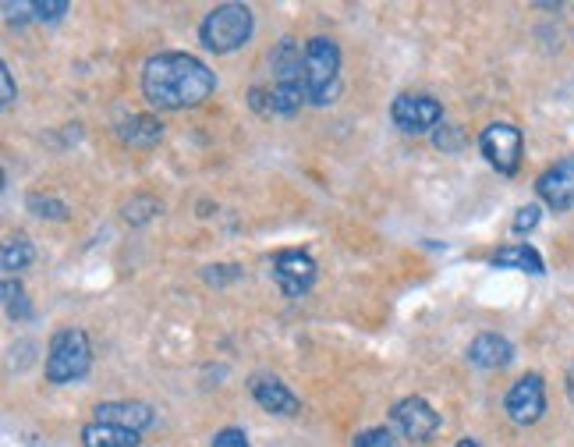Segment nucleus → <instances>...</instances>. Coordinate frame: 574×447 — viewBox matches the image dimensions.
Returning <instances> with one entry per match:
<instances>
[{
	"label": "nucleus",
	"instance_id": "obj_1",
	"mask_svg": "<svg viewBox=\"0 0 574 447\" xmlns=\"http://www.w3.org/2000/svg\"><path fill=\"white\" fill-rule=\"evenodd\" d=\"M216 89V75L206 60L181 51L153 54L143 68V92L157 111H192L203 107Z\"/></svg>",
	"mask_w": 574,
	"mask_h": 447
},
{
	"label": "nucleus",
	"instance_id": "obj_2",
	"mask_svg": "<svg viewBox=\"0 0 574 447\" xmlns=\"http://www.w3.org/2000/svg\"><path fill=\"white\" fill-rule=\"evenodd\" d=\"M340 89V46L327 36L305 43V97L313 107H330Z\"/></svg>",
	"mask_w": 574,
	"mask_h": 447
},
{
	"label": "nucleus",
	"instance_id": "obj_3",
	"mask_svg": "<svg viewBox=\"0 0 574 447\" xmlns=\"http://www.w3.org/2000/svg\"><path fill=\"white\" fill-rule=\"evenodd\" d=\"M252 29H256L252 8L248 4H221L206 14L203 25H199V40H203L210 54H235L252 40Z\"/></svg>",
	"mask_w": 574,
	"mask_h": 447
},
{
	"label": "nucleus",
	"instance_id": "obj_4",
	"mask_svg": "<svg viewBox=\"0 0 574 447\" xmlns=\"http://www.w3.org/2000/svg\"><path fill=\"white\" fill-rule=\"evenodd\" d=\"M92 366V348L89 337L79 327H65L50 337V348H46V366L43 373L50 383H71L82 380Z\"/></svg>",
	"mask_w": 574,
	"mask_h": 447
},
{
	"label": "nucleus",
	"instance_id": "obj_5",
	"mask_svg": "<svg viewBox=\"0 0 574 447\" xmlns=\"http://www.w3.org/2000/svg\"><path fill=\"white\" fill-rule=\"evenodd\" d=\"M479 149H483V157L489 160L496 175L515 178L521 171L525 138L515 125H507V121H496V125H489L483 135H479Z\"/></svg>",
	"mask_w": 574,
	"mask_h": 447
},
{
	"label": "nucleus",
	"instance_id": "obj_6",
	"mask_svg": "<svg viewBox=\"0 0 574 447\" xmlns=\"http://www.w3.org/2000/svg\"><path fill=\"white\" fill-rule=\"evenodd\" d=\"M391 121L405 135H426L443 121V103L426 92H401L391 103Z\"/></svg>",
	"mask_w": 574,
	"mask_h": 447
},
{
	"label": "nucleus",
	"instance_id": "obj_7",
	"mask_svg": "<svg viewBox=\"0 0 574 447\" xmlns=\"http://www.w3.org/2000/svg\"><path fill=\"white\" fill-rule=\"evenodd\" d=\"M391 420L401 429V437L412 440V444H429L432 437L440 434V415L432 409L426 398H401V402L391 409Z\"/></svg>",
	"mask_w": 574,
	"mask_h": 447
},
{
	"label": "nucleus",
	"instance_id": "obj_8",
	"mask_svg": "<svg viewBox=\"0 0 574 447\" xmlns=\"http://www.w3.org/2000/svg\"><path fill=\"white\" fill-rule=\"evenodd\" d=\"M316 277H319V267H316V259L308 256V253H302V249L277 253V259H273V281H277V288H281L284 299H302L305 291L316 284Z\"/></svg>",
	"mask_w": 574,
	"mask_h": 447
},
{
	"label": "nucleus",
	"instance_id": "obj_9",
	"mask_svg": "<svg viewBox=\"0 0 574 447\" xmlns=\"http://www.w3.org/2000/svg\"><path fill=\"white\" fill-rule=\"evenodd\" d=\"M504 409L510 415V423L518 426H536L547 415V383L539 373H525L515 388L507 391Z\"/></svg>",
	"mask_w": 574,
	"mask_h": 447
},
{
	"label": "nucleus",
	"instance_id": "obj_10",
	"mask_svg": "<svg viewBox=\"0 0 574 447\" xmlns=\"http://www.w3.org/2000/svg\"><path fill=\"white\" fill-rule=\"evenodd\" d=\"M536 192L550 210H556V213L571 210L574 206V157H564L553 167H547L536 181Z\"/></svg>",
	"mask_w": 574,
	"mask_h": 447
},
{
	"label": "nucleus",
	"instance_id": "obj_11",
	"mask_svg": "<svg viewBox=\"0 0 574 447\" xmlns=\"http://www.w3.org/2000/svg\"><path fill=\"white\" fill-rule=\"evenodd\" d=\"M252 398H256V405L262 412H270V415H284V420H291V415H299L302 412V402H299V394H294L284 380H277V377H256L252 380Z\"/></svg>",
	"mask_w": 574,
	"mask_h": 447
},
{
	"label": "nucleus",
	"instance_id": "obj_12",
	"mask_svg": "<svg viewBox=\"0 0 574 447\" xmlns=\"http://www.w3.org/2000/svg\"><path fill=\"white\" fill-rule=\"evenodd\" d=\"M92 415H97V423L124 426V429H135V434H143V429L157 423V409L146 402H103Z\"/></svg>",
	"mask_w": 574,
	"mask_h": 447
},
{
	"label": "nucleus",
	"instance_id": "obj_13",
	"mask_svg": "<svg viewBox=\"0 0 574 447\" xmlns=\"http://www.w3.org/2000/svg\"><path fill=\"white\" fill-rule=\"evenodd\" d=\"M510 359H515V345H510L504 334L486 331L469 345V362L475 369H504L510 366Z\"/></svg>",
	"mask_w": 574,
	"mask_h": 447
},
{
	"label": "nucleus",
	"instance_id": "obj_14",
	"mask_svg": "<svg viewBox=\"0 0 574 447\" xmlns=\"http://www.w3.org/2000/svg\"><path fill=\"white\" fill-rule=\"evenodd\" d=\"M117 138L132 149H149L164 138V121L153 114H132L117 125Z\"/></svg>",
	"mask_w": 574,
	"mask_h": 447
},
{
	"label": "nucleus",
	"instance_id": "obj_15",
	"mask_svg": "<svg viewBox=\"0 0 574 447\" xmlns=\"http://www.w3.org/2000/svg\"><path fill=\"white\" fill-rule=\"evenodd\" d=\"M493 267L500 270H521V273H532V277H542L547 273V264H542V256L536 245H504V249H496L489 256Z\"/></svg>",
	"mask_w": 574,
	"mask_h": 447
},
{
	"label": "nucleus",
	"instance_id": "obj_16",
	"mask_svg": "<svg viewBox=\"0 0 574 447\" xmlns=\"http://www.w3.org/2000/svg\"><path fill=\"white\" fill-rule=\"evenodd\" d=\"M82 447H138V434L111 423H89L82 426Z\"/></svg>",
	"mask_w": 574,
	"mask_h": 447
},
{
	"label": "nucleus",
	"instance_id": "obj_17",
	"mask_svg": "<svg viewBox=\"0 0 574 447\" xmlns=\"http://www.w3.org/2000/svg\"><path fill=\"white\" fill-rule=\"evenodd\" d=\"M36 259V249H33V242H29L25 235L19 238H8L4 242V253H0V267H4V273H19L25 270L29 264Z\"/></svg>",
	"mask_w": 574,
	"mask_h": 447
},
{
	"label": "nucleus",
	"instance_id": "obj_18",
	"mask_svg": "<svg viewBox=\"0 0 574 447\" xmlns=\"http://www.w3.org/2000/svg\"><path fill=\"white\" fill-rule=\"evenodd\" d=\"M4 310L11 320H33V305H29L22 281H14V277H4Z\"/></svg>",
	"mask_w": 574,
	"mask_h": 447
},
{
	"label": "nucleus",
	"instance_id": "obj_19",
	"mask_svg": "<svg viewBox=\"0 0 574 447\" xmlns=\"http://www.w3.org/2000/svg\"><path fill=\"white\" fill-rule=\"evenodd\" d=\"M29 210H33V217L40 221H68V203H60L54 195H29Z\"/></svg>",
	"mask_w": 574,
	"mask_h": 447
},
{
	"label": "nucleus",
	"instance_id": "obj_20",
	"mask_svg": "<svg viewBox=\"0 0 574 447\" xmlns=\"http://www.w3.org/2000/svg\"><path fill=\"white\" fill-rule=\"evenodd\" d=\"M351 447H401L397 437H394V429H386V426H369L362 429L359 437H354Z\"/></svg>",
	"mask_w": 574,
	"mask_h": 447
},
{
	"label": "nucleus",
	"instance_id": "obj_21",
	"mask_svg": "<svg viewBox=\"0 0 574 447\" xmlns=\"http://www.w3.org/2000/svg\"><path fill=\"white\" fill-rule=\"evenodd\" d=\"M71 11L68 0H33V19L36 22H60Z\"/></svg>",
	"mask_w": 574,
	"mask_h": 447
},
{
	"label": "nucleus",
	"instance_id": "obj_22",
	"mask_svg": "<svg viewBox=\"0 0 574 447\" xmlns=\"http://www.w3.org/2000/svg\"><path fill=\"white\" fill-rule=\"evenodd\" d=\"M157 213H160V206L153 203V199H135V203L124 206V221H128V224H146L149 217H157Z\"/></svg>",
	"mask_w": 574,
	"mask_h": 447
},
{
	"label": "nucleus",
	"instance_id": "obj_23",
	"mask_svg": "<svg viewBox=\"0 0 574 447\" xmlns=\"http://www.w3.org/2000/svg\"><path fill=\"white\" fill-rule=\"evenodd\" d=\"M539 221H542V206L539 203H529V206H521L518 213H515V227L518 235H525V231H532V227H539Z\"/></svg>",
	"mask_w": 574,
	"mask_h": 447
},
{
	"label": "nucleus",
	"instance_id": "obj_24",
	"mask_svg": "<svg viewBox=\"0 0 574 447\" xmlns=\"http://www.w3.org/2000/svg\"><path fill=\"white\" fill-rule=\"evenodd\" d=\"M213 447H252V444H248L245 429H238V426H227V429H221V434L213 437Z\"/></svg>",
	"mask_w": 574,
	"mask_h": 447
},
{
	"label": "nucleus",
	"instance_id": "obj_25",
	"mask_svg": "<svg viewBox=\"0 0 574 447\" xmlns=\"http://www.w3.org/2000/svg\"><path fill=\"white\" fill-rule=\"evenodd\" d=\"M11 103H14V75L8 65H0V107L8 111Z\"/></svg>",
	"mask_w": 574,
	"mask_h": 447
},
{
	"label": "nucleus",
	"instance_id": "obj_26",
	"mask_svg": "<svg viewBox=\"0 0 574 447\" xmlns=\"http://www.w3.org/2000/svg\"><path fill=\"white\" fill-rule=\"evenodd\" d=\"M206 281L210 284H227V281H238L241 277V267H206Z\"/></svg>",
	"mask_w": 574,
	"mask_h": 447
},
{
	"label": "nucleus",
	"instance_id": "obj_27",
	"mask_svg": "<svg viewBox=\"0 0 574 447\" xmlns=\"http://www.w3.org/2000/svg\"><path fill=\"white\" fill-rule=\"evenodd\" d=\"M464 143V138L458 135V128H440V135H437V146L440 149H458Z\"/></svg>",
	"mask_w": 574,
	"mask_h": 447
},
{
	"label": "nucleus",
	"instance_id": "obj_28",
	"mask_svg": "<svg viewBox=\"0 0 574 447\" xmlns=\"http://www.w3.org/2000/svg\"><path fill=\"white\" fill-rule=\"evenodd\" d=\"M567 398H571V402H574V366L567 369Z\"/></svg>",
	"mask_w": 574,
	"mask_h": 447
},
{
	"label": "nucleus",
	"instance_id": "obj_29",
	"mask_svg": "<svg viewBox=\"0 0 574 447\" xmlns=\"http://www.w3.org/2000/svg\"><path fill=\"white\" fill-rule=\"evenodd\" d=\"M454 447H479V440H472V437H461V440H458Z\"/></svg>",
	"mask_w": 574,
	"mask_h": 447
}]
</instances>
